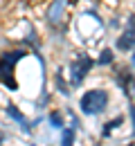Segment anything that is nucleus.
<instances>
[{
  "instance_id": "f257e3e1",
  "label": "nucleus",
  "mask_w": 135,
  "mask_h": 146,
  "mask_svg": "<svg viewBox=\"0 0 135 146\" xmlns=\"http://www.w3.org/2000/svg\"><path fill=\"white\" fill-rule=\"evenodd\" d=\"M32 54L23 45H7L0 50V86L9 92H18V81L14 74L18 70V63H23L27 56Z\"/></svg>"
},
{
  "instance_id": "f03ea898",
  "label": "nucleus",
  "mask_w": 135,
  "mask_h": 146,
  "mask_svg": "<svg viewBox=\"0 0 135 146\" xmlns=\"http://www.w3.org/2000/svg\"><path fill=\"white\" fill-rule=\"evenodd\" d=\"M113 104V92L104 86H95L81 92L79 97V112L83 117H101Z\"/></svg>"
},
{
  "instance_id": "7ed1b4c3",
  "label": "nucleus",
  "mask_w": 135,
  "mask_h": 146,
  "mask_svg": "<svg viewBox=\"0 0 135 146\" xmlns=\"http://www.w3.org/2000/svg\"><path fill=\"white\" fill-rule=\"evenodd\" d=\"M95 56H90V52H86V50H81V52H74V56L68 61V65H65V76H68V81H70V86L72 88H79L90 74L95 70Z\"/></svg>"
},
{
  "instance_id": "20e7f679",
  "label": "nucleus",
  "mask_w": 135,
  "mask_h": 146,
  "mask_svg": "<svg viewBox=\"0 0 135 146\" xmlns=\"http://www.w3.org/2000/svg\"><path fill=\"white\" fill-rule=\"evenodd\" d=\"M110 79L128 101L135 104V70L126 63H113L110 65Z\"/></svg>"
},
{
  "instance_id": "39448f33",
  "label": "nucleus",
  "mask_w": 135,
  "mask_h": 146,
  "mask_svg": "<svg viewBox=\"0 0 135 146\" xmlns=\"http://www.w3.org/2000/svg\"><path fill=\"white\" fill-rule=\"evenodd\" d=\"M115 47L119 54H131L135 50V11H128L124 16V25L115 36Z\"/></svg>"
},
{
  "instance_id": "423d86ee",
  "label": "nucleus",
  "mask_w": 135,
  "mask_h": 146,
  "mask_svg": "<svg viewBox=\"0 0 135 146\" xmlns=\"http://www.w3.org/2000/svg\"><path fill=\"white\" fill-rule=\"evenodd\" d=\"M126 126V115H115V117H108L104 124H101V139H113L115 133H119L122 128Z\"/></svg>"
},
{
  "instance_id": "0eeeda50",
  "label": "nucleus",
  "mask_w": 135,
  "mask_h": 146,
  "mask_svg": "<svg viewBox=\"0 0 135 146\" xmlns=\"http://www.w3.org/2000/svg\"><path fill=\"white\" fill-rule=\"evenodd\" d=\"M5 112H7V115H9V117H11V119H14L16 124H18L20 130H23L25 135H29V133H32V121H29V119H27V117L23 115V110H20L18 106H14V104H7Z\"/></svg>"
},
{
  "instance_id": "6e6552de",
  "label": "nucleus",
  "mask_w": 135,
  "mask_h": 146,
  "mask_svg": "<svg viewBox=\"0 0 135 146\" xmlns=\"http://www.w3.org/2000/svg\"><path fill=\"white\" fill-rule=\"evenodd\" d=\"M52 83H54V90H57L61 97H70L72 86H70V81H68V76H65V70H63V68H59L57 72H54Z\"/></svg>"
},
{
  "instance_id": "1a4fd4ad",
  "label": "nucleus",
  "mask_w": 135,
  "mask_h": 146,
  "mask_svg": "<svg viewBox=\"0 0 135 146\" xmlns=\"http://www.w3.org/2000/svg\"><path fill=\"white\" fill-rule=\"evenodd\" d=\"M95 63L99 65V68H110L113 63H117V50L104 45V47L99 50V54L95 56Z\"/></svg>"
},
{
  "instance_id": "9d476101",
  "label": "nucleus",
  "mask_w": 135,
  "mask_h": 146,
  "mask_svg": "<svg viewBox=\"0 0 135 146\" xmlns=\"http://www.w3.org/2000/svg\"><path fill=\"white\" fill-rule=\"evenodd\" d=\"M47 124L52 130H61V128H65V112L59 108H52L47 112Z\"/></svg>"
},
{
  "instance_id": "9b49d317",
  "label": "nucleus",
  "mask_w": 135,
  "mask_h": 146,
  "mask_svg": "<svg viewBox=\"0 0 135 146\" xmlns=\"http://www.w3.org/2000/svg\"><path fill=\"white\" fill-rule=\"evenodd\" d=\"M77 142V128L65 126L61 128V139H59V146H74Z\"/></svg>"
},
{
  "instance_id": "f8f14e48",
  "label": "nucleus",
  "mask_w": 135,
  "mask_h": 146,
  "mask_svg": "<svg viewBox=\"0 0 135 146\" xmlns=\"http://www.w3.org/2000/svg\"><path fill=\"white\" fill-rule=\"evenodd\" d=\"M122 25H124V18L117 16V14H110V18L106 20V29H108V32H119Z\"/></svg>"
},
{
  "instance_id": "ddd939ff",
  "label": "nucleus",
  "mask_w": 135,
  "mask_h": 146,
  "mask_svg": "<svg viewBox=\"0 0 135 146\" xmlns=\"http://www.w3.org/2000/svg\"><path fill=\"white\" fill-rule=\"evenodd\" d=\"M126 112H128V119H131V133H133V137H135V104H133V101L128 104Z\"/></svg>"
},
{
  "instance_id": "4468645a",
  "label": "nucleus",
  "mask_w": 135,
  "mask_h": 146,
  "mask_svg": "<svg viewBox=\"0 0 135 146\" xmlns=\"http://www.w3.org/2000/svg\"><path fill=\"white\" fill-rule=\"evenodd\" d=\"M65 2H68L70 7H77V5H79V2H81V0H65Z\"/></svg>"
},
{
  "instance_id": "2eb2a0df",
  "label": "nucleus",
  "mask_w": 135,
  "mask_h": 146,
  "mask_svg": "<svg viewBox=\"0 0 135 146\" xmlns=\"http://www.w3.org/2000/svg\"><path fill=\"white\" fill-rule=\"evenodd\" d=\"M29 146H39V144H29Z\"/></svg>"
}]
</instances>
